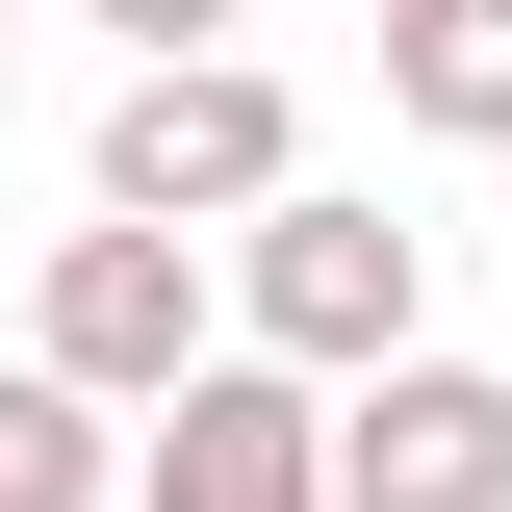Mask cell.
<instances>
[{
    "label": "cell",
    "instance_id": "3957f363",
    "mask_svg": "<svg viewBox=\"0 0 512 512\" xmlns=\"http://www.w3.org/2000/svg\"><path fill=\"white\" fill-rule=\"evenodd\" d=\"M231 359V333H205V256L180 231H52V308H26V384H77V410H180V384Z\"/></svg>",
    "mask_w": 512,
    "mask_h": 512
},
{
    "label": "cell",
    "instance_id": "5b68a950",
    "mask_svg": "<svg viewBox=\"0 0 512 512\" xmlns=\"http://www.w3.org/2000/svg\"><path fill=\"white\" fill-rule=\"evenodd\" d=\"M333 512H512V359H384V384H333Z\"/></svg>",
    "mask_w": 512,
    "mask_h": 512
},
{
    "label": "cell",
    "instance_id": "ba28073f",
    "mask_svg": "<svg viewBox=\"0 0 512 512\" xmlns=\"http://www.w3.org/2000/svg\"><path fill=\"white\" fill-rule=\"evenodd\" d=\"M77 26H128V77H180V52H231L256 0H77Z\"/></svg>",
    "mask_w": 512,
    "mask_h": 512
},
{
    "label": "cell",
    "instance_id": "6da1fadb",
    "mask_svg": "<svg viewBox=\"0 0 512 512\" xmlns=\"http://www.w3.org/2000/svg\"><path fill=\"white\" fill-rule=\"evenodd\" d=\"M231 359H282V384L436 359V231H384L359 180H282V205L231 231Z\"/></svg>",
    "mask_w": 512,
    "mask_h": 512
},
{
    "label": "cell",
    "instance_id": "7a4b0ae2",
    "mask_svg": "<svg viewBox=\"0 0 512 512\" xmlns=\"http://www.w3.org/2000/svg\"><path fill=\"white\" fill-rule=\"evenodd\" d=\"M282 180H308V103H282L256 52H180V77L103 103V231H180L205 256V231H256Z\"/></svg>",
    "mask_w": 512,
    "mask_h": 512
},
{
    "label": "cell",
    "instance_id": "30bf717a",
    "mask_svg": "<svg viewBox=\"0 0 512 512\" xmlns=\"http://www.w3.org/2000/svg\"><path fill=\"white\" fill-rule=\"evenodd\" d=\"M0 128H26V77H0Z\"/></svg>",
    "mask_w": 512,
    "mask_h": 512
},
{
    "label": "cell",
    "instance_id": "8992f818",
    "mask_svg": "<svg viewBox=\"0 0 512 512\" xmlns=\"http://www.w3.org/2000/svg\"><path fill=\"white\" fill-rule=\"evenodd\" d=\"M384 103L436 154H512V0H384Z\"/></svg>",
    "mask_w": 512,
    "mask_h": 512
},
{
    "label": "cell",
    "instance_id": "52a82bcc",
    "mask_svg": "<svg viewBox=\"0 0 512 512\" xmlns=\"http://www.w3.org/2000/svg\"><path fill=\"white\" fill-rule=\"evenodd\" d=\"M0 512H128V436L77 384H26V359H0Z\"/></svg>",
    "mask_w": 512,
    "mask_h": 512
},
{
    "label": "cell",
    "instance_id": "9c48e42d",
    "mask_svg": "<svg viewBox=\"0 0 512 512\" xmlns=\"http://www.w3.org/2000/svg\"><path fill=\"white\" fill-rule=\"evenodd\" d=\"M333 26H384V0H333Z\"/></svg>",
    "mask_w": 512,
    "mask_h": 512
},
{
    "label": "cell",
    "instance_id": "277c9868",
    "mask_svg": "<svg viewBox=\"0 0 512 512\" xmlns=\"http://www.w3.org/2000/svg\"><path fill=\"white\" fill-rule=\"evenodd\" d=\"M128 512H333V384L205 359L180 410H128Z\"/></svg>",
    "mask_w": 512,
    "mask_h": 512
}]
</instances>
